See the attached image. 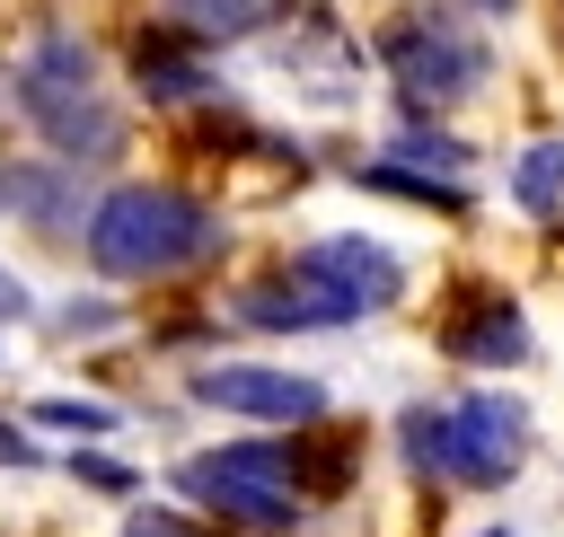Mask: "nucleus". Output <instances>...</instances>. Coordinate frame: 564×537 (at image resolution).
Returning <instances> with one entry per match:
<instances>
[{"label": "nucleus", "mask_w": 564, "mask_h": 537, "mask_svg": "<svg viewBox=\"0 0 564 537\" xmlns=\"http://www.w3.org/2000/svg\"><path fill=\"white\" fill-rule=\"evenodd\" d=\"M441 352H449L458 370H520L538 343H529V317H520L511 291L467 282V291L449 299V317H441Z\"/></svg>", "instance_id": "8"}, {"label": "nucleus", "mask_w": 564, "mask_h": 537, "mask_svg": "<svg viewBox=\"0 0 564 537\" xmlns=\"http://www.w3.org/2000/svg\"><path fill=\"white\" fill-rule=\"evenodd\" d=\"M0 317H26V282L18 273H0Z\"/></svg>", "instance_id": "21"}, {"label": "nucleus", "mask_w": 564, "mask_h": 537, "mask_svg": "<svg viewBox=\"0 0 564 537\" xmlns=\"http://www.w3.org/2000/svg\"><path fill=\"white\" fill-rule=\"evenodd\" d=\"M79 246H88V264H97L106 282H167V273L220 255L229 229H220V211L194 202L185 185H115V194H97Z\"/></svg>", "instance_id": "2"}, {"label": "nucleus", "mask_w": 564, "mask_h": 537, "mask_svg": "<svg viewBox=\"0 0 564 537\" xmlns=\"http://www.w3.org/2000/svg\"><path fill=\"white\" fill-rule=\"evenodd\" d=\"M397 449H405V475L449 484V405H405L397 414Z\"/></svg>", "instance_id": "15"}, {"label": "nucleus", "mask_w": 564, "mask_h": 537, "mask_svg": "<svg viewBox=\"0 0 564 537\" xmlns=\"http://www.w3.org/2000/svg\"><path fill=\"white\" fill-rule=\"evenodd\" d=\"M379 70L397 79V97L414 114H449L494 79V44L458 9H397L379 26Z\"/></svg>", "instance_id": "5"}, {"label": "nucleus", "mask_w": 564, "mask_h": 537, "mask_svg": "<svg viewBox=\"0 0 564 537\" xmlns=\"http://www.w3.org/2000/svg\"><path fill=\"white\" fill-rule=\"evenodd\" d=\"M123 537H220V528H203L194 511H159V502H132V511H123Z\"/></svg>", "instance_id": "19"}, {"label": "nucleus", "mask_w": 564, "mask_h": 537, "mask_svg": "<svg viewBox=\"0 0 564 537\" xmlns=\"http://www.w3.org/2000/svg\"><path fill=\"white\" fill-rule=\"evenodd\" d=\"M476 537H511V528H476Z\"/></svg>", "instance_id": "23"}, {"label": "nucleus", "mask_w": 564, "mask_h": 537, "mask_svg": "<svg viewBox=\"0 0 564 537\" xmlns=\"http://www.w3.org/2000/svg\"><path fill=\"white\" fill-rule=\"evenodd\" d=\"M132 79H141V97H159V106L212 97V62H203V44H185L176 26H167V35H132Z\"/></svg>", "instance_id": "10"}, {"label": "nucleus", "mask_w": 564, "mask_h": 537, "mask_svg": "<svg viewBox=\"0 0 564 537\" xmlns=\"http://www.w3.org/2000/svg\"><path fill=\"white\" fill-rule=\"evenodd\" d=\"M62 467H70V484H88V493H106V502H132V493H141V475H132L123 458H106V449H70Z\"/></svg>", "instance_id": "18"}, {"label": "nucleus", "mask_w": 564, "mask_h": 537, "mask_svg": "<svg viewBox=\"0 0 564 537\" xmlns=\"http://www.w3.org/2000/svg\"><path fill=\"white\" fill-rule=\"evenodd\" d=\"M185 396L212 414H238L256 431H317L326 423V387L308 370H273V361H203L185 379Z\"/></svg>", "instance_id": "6"}, {"label": "nucleus", "mask_w": 564, "mask_h": 537, "mask_svg": "<svg viewBox=\"0 0 564 537\" xmlns=\"http://www.w3.org/2000/svg\"><path fill=\"white\" fill-rule=\"evenodd\" d=\"M0 467H35V440L18 423H0Z\"/></svg>", "instance_id": "20"}, {"label": "nucleus", "mask_w": 564, "mask_h": 537, "mask_svg": "<svg viewBox=\"0 0 564 537\" xmlns=\"http://www.w3.org/2000/svg\"><path fill=\"white\" fill-rule=\"evenodd\" d=\"M282 70H291V79H308V97H317V106H344V97L361 88V53H352L317 9H300V26L282 35Z\"/></svg>", "instance_id": "9"}, {"label": "nucleus", "mask_w": 564, "mask_h": 537, "mask_svg": "<svg viewBox=\"0 0 564 537\" xmlns=\"http://www.w3.org/2000/svg\"><path fill=\"white\" fill-rule=\"evenodd\" d=\"M397 299H405V255L361 238V229H335V238L291 246L264 282H247L238 317L264 335H326V326H361Z\"/></svg>", "instance_id": "1"}, {"label": "nucleus", "mask_w": 564, "mask_h": 537, "mask_svg": "<svg viewBox=\"0 0 564 537\" xmlns=\"http://www.w3.org/2000/svg\"><path fill=\"white\" fill-rule=\"evenodd\" d=\"M352 185H370V194H397V202H423V211H467V185H458V176L397 167V158H370V167H352Z\"/></svg>", "instance_id": "13"}, {"label": "nucleus", "mask_w": 564, "mask_h": 537, "mask_svg": "<svg viewBox=\"0 0 564 537\" xmlns=\"http://www.w3.org/2000/svg\"><path fill=\"white\" fill-rule=\"evenodd\" d=\"M26 423H35V431H62V440H79V449L123 431V414H115L106 396H35V405H26Z\"/></svg>", "instance_id": "16"}, {"label": "nucleus", "mask_w": 564, "mask_h": 537, "mask_svg": "<svg viewBox=\"0 0 564 537\" xmlns=\"http://www.w3.org/2000/svg\"><path fill=\"white\" fill-rule=\"evenodd\" d=\"M70 167L53 158V167H9L0 176V211H18V220H35V229H70Z\"/></svg>", "instance_id": "12"}, {"label": "nucleus", "mask_w": 564, "mask_h": 537, "mask_svg": "<svg viewBox=\"0 0 564 537\" xmlns=\"http://www.w3.org/2000/svg\"><path fill=\"white\" fill-rule=\"evenodd\" d=\"M9 106L26 114V132L62 158V167H97L123 150V114L97 88V53L70 26H44L18 62H9Z\"/></svg>", "instance_id": "3"}, {"label": "nucleus", "mask_w": 564, "mask_h": 537, "mask_svg": "<svg viewBox=\"0 0 564 537\" xmlns=\"http://www.w3.org/2000/svg\"><path fill=\"white\" fill-rule=\"evenodd\" d=\"M511 202L529 220H564V132H546L511 158Z\"/></svg>", "instance_id": "11"}, {"label": "nucleus", "mask_w": 564, "mask_h": 537, "mask_svg": "<svg viewBox=\"0 0 564 537\" xmlns=\"http://www.w3.org/2000/svg\"><path fill=\"white\" fill-rule=\"evenodd\" d=\"M388 158H397V167H432V176H467V141L423 132V123H405V132L388 141Z\"/></svg>", "instance_id": "17"}, {"label": "nucleus", "mask_w": 564, "mask_h": 537, "mask_svg": "<svg viewBox=\"0 0 564 537\" xmlns=\"http://www.w3.org/2000/svg\"><path fill=\"white\" fill-rule=\"evenodd\" d=\"M467 9H485V18H511V9H520V0H467Z\"/></svg>", "instance_id": "22"}, {"label": "nucleus", "mask_w": 564, "mask_h": 537, "mask_svg": "<svg viewBox=\"0 0 564 537\" xmlns=\"http://www.w3.org/2000/svg\"><path fill=\"white\" fill-rule=\"evenodd\" d=\"M529 467V405L511 387H467L449 405V484L458 493H502Z\"/></svg>", "instance_id": "7"}, {"label": "nucleus", "mask_w": 564, "mask_h": 537, "mask_svg": "<svg viewBox=\"0 0 564 537\" xmlns=\"http://www.w3.org/2000/svg\"><path fill=\"white\" fill-rule=\"evenodd\" d=\"M167 26L185 44H238L264 26V0H167Z\"/></svg>", "instance_id": "14"}, {"label": "nucleus", "mask_w": 564, "mask_h": 537, "mask_svg": "<svg viewBox=\"0 0 564 537\" xmlns=\"http://www.w3.org/2000/svg\"><path fill=\"white\" fill-rule=\"evenodd\" d=\"M176 493H185V511L229 519L247 537H291L300 502H308V449L300 440H220L176 467Z\"/></svg>", "instance_id": "4"}]
</instances>
